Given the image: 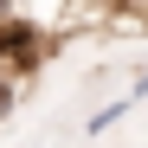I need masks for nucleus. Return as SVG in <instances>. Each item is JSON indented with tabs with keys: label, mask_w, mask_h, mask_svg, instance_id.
Returning <instances> with one entry per match:
<instances>
[{
	"label": "nucleus",
	"mask_w": 148,
	"mask_h": 148,
	"mask_svg": "<svg viewBox=\"0 0 148 148\" xmlns=\"http://www.w3.org/2000/svg\"><path fill=\"white\" fill-rule=\"evenodd\" d=\"M129 110H135V97H116V103H103V110H97V116L84 122V135H103V129H116V122L129 116Z\"/></svg>",
	"instance_id": "f257e3e1"
}]
</instances>
